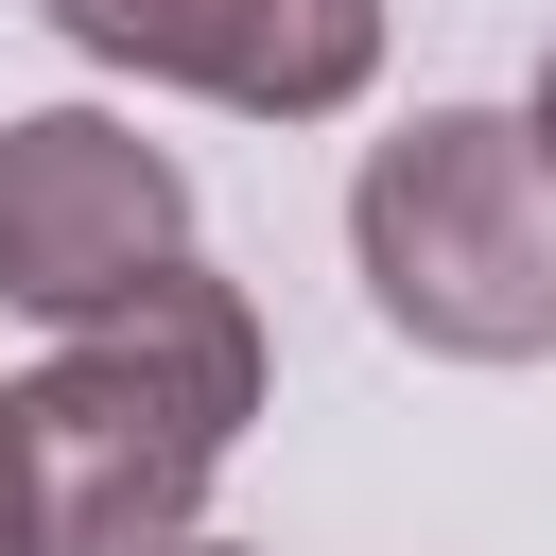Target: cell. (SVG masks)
I'll return each instance as SVG.
<instances>
[{"label": "cell", "instance_id": "1", "mask_svg": "<svg viewBox=\"0 0 556 556\" xmlns=\"http://www.w3.org/2000/svg\"><path fill=\"white\" fill-rule=\"evenodd\" d=\"M0 417H17L35 556H174L191 504H208V469L261 417V313H243V278L174 261L122 313L52 330V365H17Z\"/></svg>", "mask_w": 556, "mask_h": 556}, {"label": "cell", "instance_id": "2", "mask_svg": "<svg viewBox=\"0 0 556 556\" xmlns=\"http://www.w3.org/2000/svg\"><path fill=\"white\" fill-rule=\"evenodd\" d=\"M348 261L400 348L539 365L556 348V139L521 104H417L348 174Z\"/></svg>", "mask_w": 556, "mask_h": 556}, {"label": "cell", "instance_id": "3", "mask_svg": "<svg viewBox=\"0 0 556 556\" xmlns=\"http://www.w3.org/2000/svg\"><path fill=\"white\" fill-rule=\"evenodd\" d=\"M174 261H191V174H174L139 122H104V104L0 122V295H17V313L87 330V313H122V295L174 278Z\"/></svg>", "mask_w": 556, "mask_h": 556}, {"label": "cell", "instance_id": "4", "mask_svg": "<svg viewBox=\"0 0 556 556\" xmlns=\"http://www.w3.org/2000/svg\"><path fill=\"white\" fill-rule=\"evenodd\" d=\"M35 17L226 122H330L382 87V0H35Z\"/></svg>", "mask_w": 556, "mask_h": 556}, {"label": "cell", "instance_id": "5", "mask_svg": "<svg viewBox=\"0 0 556 556\" xmlns=\"http://www.w3.org/2000/svg\"><path fill=\"white\" fill-rule=\"evenodd\" d=\"M0 556H35V504H17V417H0Z\"/></svg>", "mask_w": 556, "mask_h": 556}, {"label": "cell", "instance_id": "6", "mask_svg": "<svg viewBox=\"0 0 556 556\" xmlns=\"http://www.w3.org/2000/svg\"><path fill=\"white\" fill-rule=\"evenodd\" d=\"M521 122H539V139H556V52H539V104H521Z\"/></svg>", "mask_w": 556, "mask_h": 556}, {"label": "cell", "instance_id": "7", "mask_svg": "<svg viewBox=\"0 0 556 556\" xmlns=\"http://www.w3.org/2000/svg\"><path fill=\"white\" fill-rule=\"evenodd\" d=\"M174 556H243V539H174Z\"/></svg>", "mask_w": 556, "mask_h": 556}]
</instances>
